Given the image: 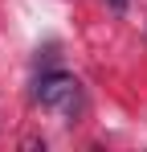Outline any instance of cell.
I'll use <instances>...</instances> for the list:
<instances>
[{
    "label": "cell",
    "mask_w": 147,
    "mask_h": 152,
    "mask_svg": "<svg viewBox=\"0 0 147 152\" xmlns=\"http://www.w3.org/2000/svg\"><path fill=\"white\" fill-rule=\"evenodd\" d=\"M110 8H115V12H122V8H127V0H110Z\"/></svg>",
    "instance_id": "obj_2"
},
{
    "label": "cell",
    "mask_w": 147,
    "mask_h": 152,
    "mask_svg": "<svg viewBox=\"0 0 147 152\" xmlns=\"http://www.w3.org/2000/svg\"><path fill=\"white\" fill-rule=\"evenodd\" d=\"M33 99L49 107V111H57V115H78L82 111V82L74 74H61V70H53V74H41L37 78V86H33Z\"/></svg>",
    "instance_id": "obj_1"
}]
</instances>
